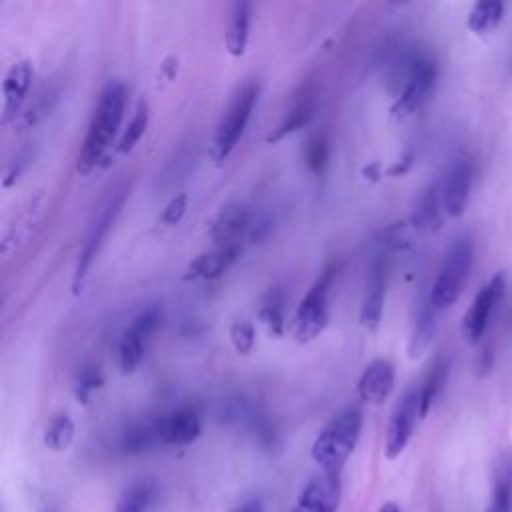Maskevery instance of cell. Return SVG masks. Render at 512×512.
<instances>
[{
  "instance_id": "6da1fadb",
  "label": "cell",
  "mask_w": 512,
  "mask_h": 512,
  "mask_svg": "<svg viewBox=\"0 0 512 512\" xmlns=\"http://www.w3.org/2000/svg\"><path fill=\"white\" fill-rule=\"evenodd\" d=\"M124 108H126L124 84L118 80L108 82L104 86V90L100 92L98 104L92 112L82 148L76 158L78 174L86 176L100 164L106 150L114 142V136L118 134V128H120V122L124 116Z\"/></svg>"
},
{
  "instance_id": "7a4b0ae2",
  "label": "cell",
  "mask_w": 512,
  "mask_h": 512,
  "mask_svg": "<svg viewBox=\"0 0 512 512\" xmlns=\"http://www.w3.org/2000/svg\"><path fill=\"white\" fill-rule=\"evenodd\" d=\"M438 66L426 52H408L392 68L390 84L396 86V100L390 108L394 120H406L416 114L434 92Z\"/></svg>"
},
{
  "instance_id": "3957f363",
  "label": "cell",
  "mask_w": 512,
  "mask_h": 512,
  "mask_svg": "<svg viewBox=\"0 0 512 512\" xmlns=\"http://www.w3.org/2000/svg\"><path fill=\"white\" fill-rule=\"evenodd\" d=\"M362 432V410L346 408L334 416L316 436L312 458L324 472L338 474L352 456Z\"/></svg>"
},
{
  "instance_id": "277c9868",
  "label": "cell",
  "mask_w": 512,
  "mask_h": 512,
  "mask_svg": "<svg viewBox=\"0 0 512 512\" xmlns=\"http://www.w3.org/2000/svg\"><path fill=\"white\" fill-rule=\"evenodd\" d=\"M472 260H474L472 238L466 234L456 236L450 242V246L442 258L436 280L428 294L438 312L450 308L460 298V294L466 286V280L470 276Z\"/></svg>"
},
{
  "instance_id": "5b68a950",
  "label": "cell",
  "mask_w": 512,
  "mask_h": 512,
  "mask_svg": "<svg viewBox=\"0 0 512 512\" xmlns=\"http://www.w3.org/2000/svg\"><path fill=\"white\" fill-rule=\"evenodd\" d=\"M256 100H258V84L254 80L244 82L232 94L212 138L210 156L214 158V162H224L232 154V150L236 148V144L240 142L246 130V124L252 116Z\"/></svg>"
},
{
  "instance_id": "8992f818",
  "label": "cell",
  "mask_w": 512,
  "mask_h": 512,
  "mask_svg": "<svg viewBox=\"0 0 512 512\" xmlns=\"http://www.w3.org/2000/svg\"><path fill=\"white\" fill-rule=\"evenodd\" d=\"M336 276L338 264L326 266L300 300L292 318V336L298 342H310L326 328L330 318V288Z\"/></svg>"
},
{
  "instance_id": "52a82bcc",
  "label": "cell",
  "mask_w": 512,
  "mask_h": 512,
  "mask_svg": "<svg viewBox=\"0 0 512 512\" xmlns=\"http://www.w3.org/2000/svg\"><path fill=\"white\" fill-rule=\"evenodd\" d=\"M162 322V310L160 306L152 304L146 306L142 312H138L132 322L126 326L118 340V366L122 374H130L138 368V364L144 358V350L152 334L158 330Z\"/></svg>"
},
{
  "instance_id": "ba28073f",
  "label": "cell",
  "mask_w": 512,
  "mask_h": 512,
  "mask_svg": "<svg viewBox=\"0 0 512 512\" xmlns=\"http://www.w3.org/2000/svg\"><path fill=\"white\" fill-rule=\"evenodd\" d=\"M418 420H422L420 392H418V388H410L394 404L390 418H388L386 442H384V454L388 460H396L406 450L408 442L414 436Z\"/></svg>"
},
{
  "instance_id": "9c48e42d",
  "label": "cell",
  "mask_w": 512,
  "mask_h": 512,
  "mask_svg": "<svg viewBox=\"0 0 512 512\" xmlns=\"http://www.w3.org/2000/svg\"><path fill=\"white\" fill-rule=\"evenodd\" d=\"M506 292L504 272H496L476 294L462 318V336L468 344H478Z\"/></svg>"
},
{
  "instance_id": "30bf717a",
  "label": "cell",
  "mask_w": 512,
  "mask_h": 512,
  "mask_svg": "<svg viewBox=\"0 0 512 512\" xmlns=\"http://www.w3.org/2000/svg\"><path fill=\"white\" fill-rule=\"evenodd\" d=\"M386 284H388V258L380 250L372 256L366 278V292L360 308V324L366 330H376L382 320L384 300H386Z\"/></svg>"
},
{
  "instance_id": "8fae6325",
  "label": "cell",
  "mask_w": 512,
  "mask_h": 512,
  "mask_svg": "<svg viewBox=\"0 0 512 512\" xmlns=\"http://www.w3.org/2000/svg\"><path fill=\"white\" fill-rule=\"evenodd\" d=\"M156 438L162 446H188L202 432V420L194 406H180L154 420Z\"/></svg>"
},
{
  "instance_id": "7c38bea8",
  "label": "cell",
  "mask_w": 512,
  "mask_h": 512,
  "mask_svg": "<svg viewBox=\"0 0 512 512\" xmlns=\"http://www.w3.org/2000/svg\"><path fill=\"white\" fill-rule=\"evenodd\" d=\"M342 498V482L334 472L312 476L298 494L294 512H336Z\"/></svg>"
},
{
  "instance_id": "4fadbf2b",
  "label": "cell",
  "mask_w": 512,
  "mask_h": 512,
  "mask_svg": "<svg viewBox=\"0 0 512 512\" xmlns=\"http://www.w3.org/2000/svg\"><path fill=\"white\" fill-rule=\"evenodd\" d=\"M472 176H474L472 162L464 156L456 158L452 162V166L448 168L446 178L440 186L442 208L448 218H460L464 214V208H466V202L470 196Z\"/></svg>"
},
{
  "instance_id": "5bb4252c",
  "label": "cell",
  "mask_w": 512,
  "mask_h": 512,
  "mask_svg": "<svg viewBox=\"0 0 512 512\" xmlns=\"http://www.w3.org/2000/svg\"><path fill=\"white\" fill-rule=\"evenodd\" d=\"M120 206H122V194L112 198L102 208V212L96 218V222L92 224V228H90V232H88V236L84 240V246L80 250V256H78V264H76V272H74V290L80 288V284H82L88 268L92 266V262H94V258H96V254H98V250H100V246H102V242H104V238H106V234H108V230H110L118 210H120Z\"/></svg>"
},
{
  "instance_id": "9a60e30c",
  "label": "cell",
  "mask_w": 512,
  "mask_h": 512,
  "mask_svg": "<svg viewBox=\"0 0 512 512\" xmlns=\"http://www.w3.org/2000/svg\"><path fill=\"white\" fill-rule=\"evenodd\" d=\"M396 370L386 358L372 360L358 378L356 396L366 404H382L394 390Z\"/></svg>"
},
{
  "instance_id": "2e32d148",
  "label": "cell",
  "mask_w": 512,
  "mask_h": 512,
  "mask_svg": "<svg viewBox=\"0 0 512 512\" xmlns=\"http://www.w3.org/2000/svg\"><path fill=\"white\" fill-rule=\"evenodd\" d=\"M240 256V246H214L200 252L186 268V280H214L222 276Z\"/></svg>"
},
{
  "instance_id": "e0dca14e",
  "label": "cell",
  "mask_w": 512,
  "mask_h": 512,
  "mask_svg": "<svg viewBox=\"0 0 512 512\" xmlns=\"http://www.w3.org/2000/svg\"><path fill=\"white\" fill-rule=\"evenodd\" d=\"M250 226V214L240 204L224 206L210 224L214 246H240V236Z\"/></svg>"
},
{
  "instance_id": "ac0fdd59",
  "label": "cell",
  "mask_w": 512,
  "mask_h": 512,
  "mask_svg": "<svg viewBox=\"0 0 512 512\" xmlns=\"http://www.w3.org/2000/svg\"><path fill=\"white\" fill-rule=\"evenodd\" d=\"M32 76H34V70L28 60H20L8 68L4 82H2L4 120H10L20 112V108L30 92Z\"/></svg>"
},
{
  "instance_id": "d6986e66",
  "label": "cell",
  "mask_w": 512,
  "mask_h": 512,
  "mask_svg": "<svg viewBox=\"0 0 512 512\" xmlns=\"http://www.w3.org/2000/svg\"><path fill=\"white\" fill-rule=\"evenodd\" d=\"M436 330H438V310L432 304L430 296H426L418 302L414 326H412V334H410V342H408V356L412 360L420 358L430 348V344L436 336Z\"/></svg>"
},
{
  "instance_id": "ffe728a7",
  "label": "cell",
  "mask_w": 512,
  "mask_h": 512,
  "mask_svg": "<svg viewBox=\"0 0 512 512\" xmlns=\"http://www.w3.org/2000/svg\"><path fill=\"white\" fill-rule=\"evenodd\" d=\"M314 116V96L310 90H304L302 94H298L288 110V114L282 118V122L266 136L268 142H278L282 138H286L292 132H298L300 128L308 126L310 120Z\"/></svg>"
},
{
  "instance_id": "44dd1931",
  "label": "cell",
  "mask_w": 512,
  "mask_h": 512,
  "mask_svg": "<svg viewBox=\"0 0 512 512\" xmlns=\"http://www.w3.org/2000/svg\"><path fill=\"white\" fill-rule=\"evenodd\" d=\"M484 512H512V456L502 454L494 466L492 492Z\"/></svg>"
},
{
  "instance_id": "7402d4cb",
  "label": "cell",
  "mask_w": 512,
  "mask_h": 512,
  "mask_svg": "<svg viewBox=\"0 0 512 512\" xmlns=\"http://www.w3.org/2000/svg\"><path fill=\"white\" fill-rule=\"evenodd\" d=\"M250 20H252V4L250 2H234L230 12L228 30L224 36L226 50L232 56H242L246 52L248 34H250Z\"/></svg>"
},
{
  "instance_id": "603a6c76",
  "label": "cell",
  "mask_w": 512,
  "mask_h": 512,
  "mask_svg": "<svg viewBox=\"0 0 512 512\" xmlns=\"http://www.w3.org/2000/svg\"><path fill=\"white\" fill-rule=\"evenodd\" d=\"M442 212L444 208H442L440 186L432 184L420 194L412 222L416 228H422V230H438L442 226Z\"/></svg>"
},
{
  "instance_id": "cb8c5ba5",
  "label": "cell",
  "mask_w": 512,
  "mask_h": 512,
  "mask_svg": "<svg viewBox=\"0 0 512 512\" xmlns=\"http://www.w3.org/2000/svg\"><path fill=\"white\" fill-rule=\"evenodd\" d=\"M156 502V484L148 478L132 482L116 502L114 512H152Z\"/></svg>"
},
{
  "instance_id": "d4e9b609",
  "label": "cell",
  "mask_w": 512,
  "mask_h": 512,
  "mask_svg": "<svg viewBox=\"0 0 512 512\" xmlns=\"http://www.w3.org/2000/svg\"><path fill=\"white\" fill-rule=\"evenodd\" d=\"M284 304H286V294L282 288H272L260 302L258 308V318L270 332V336H284L286 332V316H284Z\"/></svg>"
},
{
  "instance_id": "484cf974",
  "label": "cell",
  "mask_w": 512,
  "mask_h": 512,
  "mask_svg": "<svg viewBox=\"0 0 512 512\" xmlns=\"http://www.w3.org/2000/svg\"><path fill=\"white\" fill-rule=\"evenodd\" d=\"M504 18V4L500 0H480L476 2L466 18V26L474 34L492 32Z\"/></svg>"
},
{
  "instance_id": "4316f807",
  "label": "cell",
  "mask_w": 512,
  "mask_h": 512,
  "mask_svg": "<svg viewBox=\"0 0 512 512\" xmlns=\"http://www.w3.org/2000/svg\"><path fill=\"white\" fill-rule=\"evenodd\" d=\"M448 370H450L448 360L438 358V360L432 364L430 372L426 374L422 386L418 388V392H420V414H422V418L428 416V412H430L434 400H436L438 394L442 392V388H444V384H446V378H448Z\"/></svg>"
},
{
  "instance_id": "83f0119b",
  "label": "cell",
  "mask_w": 512,
  "mask_h": 512,
  "mask_svg": "<svg viewBox=\"0 0 512 512\" xmlns=\"http://www.w3.org/2000/svg\"><path fill=\"white\" fill-rule=\"evenodd\" d=\"M146 128H148V104H146L144 100H140L138 106H136V110H134V114H132V118H130V122H128L126 128H124L120 140L116 142L114 150H116L118 154H128L130 150H134V146H136V144L140 142V138L144 136Z\"/></svg>"
},
{
  "instance_id": "f1b7e54d",
  "label": "cell",
  "mask_w": 512,
  "mask_h": 512,
  "mask_svg": "<svg viewBox=\"0 0 512 512\" xmlns=\"http://www.w3.org/2000/svg\"><path fill=\"white\" fill-rule=\"evenodd\" d=\"M74 440V422L68 414H56L48 426H46V432H44V444L54 450V452H60V450H66Z\"/></svg>"
},
{
  "instance_id": "f546056e",
  "label": "cell",
  "mask_w": 512,
  "mask_h": 512,
  "mask_svg": "<svg viewBox=\"0 0 512 512\" xmlns=\"http://www.w3.org/2000/svg\"><path fill=\"white\" fill-rule=\"evenodd\" d=\"M304 164L312 174H320L328 164V138L322 132L312 134L304 144Z\"/></svg>"
},
{
  "instance_id": "4dcf8cb0",
  "label": "cell",
  "mask_w": 512,
  "mask_h": 512,
  "mask_svg": "<svg viewBox=\"0 0 512 512\" xmlns=\"http://www.w3.org/2000/svg\"><path fill=\"white\" fill-rule=\"evenodd\" d=\"M104 382V374L100 370V366H84L78 370L76 378H74V394L78 398V402L86 404L88 398L92 396V392H96Z\"/></svg>"
},
{
  "instance_id": "1f68e13d",
  "label": "cell",
  "mask_w": 512,
  "mask_h": 512,
  "mask_svg": "<svg viewBox=\"0 0 512 512\" xmlns=\"http://www.w3.org/2000/svg\"><path fill=\"white\" fill-rule=\"evenodd\" d=\"M230 342L238 354H250L256 342V332L250 320L238 318L230 326Z\"/></svg>"
},
{
  "instance_id": "d6a6232c",
  "label": "cell",
  "mask_w": 512,
  "mask_h": 512,
  "mask_svg": "<svg viewBox=\"0 0 512 512\" xmlns=\"http://www.w3.org/2000/svg\"><path fill=\"white\" fill-rule=\"evenodd\" d=\"M188 208V196L186 194H176L174 198H170V202L164 206L162 214H160V222L162 224H178L182 220V216L186 214Z\"/></svg>"
},
{
  "instance_id": "836d02e7",
  "label": "cell",
  "mask_w": 512,
  "mask_h": 512,
  "mask_svg": "<svg viewBox=\"0 0 512 512\" xmlns=\"http://www.w3.org/2000/svg\"><path fill=\"white\" fill-rule=\"evenodd\" d=\"M410 166H412V154H404L398 162H394L390 168H386V174L388 176H402L410 170Z\"/></svg>"
},
{
  "instance_id": "e575fe53",
  "label": "cell",
  "mask_w": 512,
  "mask_h": 512,
  "mask_svg": "<svg viewBox=\"0 0 512 512\" xmlns=\"http://www.w3.org/2000/svg\"><path fill=\"white\" fill-rule=\"evenodd\" d=\"M228 512H262V504L258 500H248V502H242V504L234 506Z\"/></svg>"
},
{
  "instance_id": "d590c367",
  "label": "cell",
  "mask_w": 512,
  "mask_h": 512,
  "mask_svg": "<svg viewBox=\"0 0 512 512\" xmlns=\"http://www.w3.org/2000/svg\"><path fill=\"white\" fill-rule=\"evenodd\" d=\"M362 174H364V178L366 180H378V176H382V172H380V164L378 162H374V164H370V166H366L364 170H362Z\"/></svg>"
},
{
  "instance_id": "8d00e7d4",
  "label": "cell",
  "mask_w": 512,
  "mask_h": 512,
  "mask_svg": "<svg viewBox=\"0 0 512 512\" xmlns=\"http://www.w3.org/2000/svg\"><path fill=\"white\" fill-rule=\"evenodd\" d=\"M378 512H400V506L396 502H384Z\"/></svg>"
},
{
  "instance_id": "74e56055",
  "label": "cell",
  "mask_w": 512,
  "mask_h": 512,
  "mask_svg": "<svg viewBox=\"0 0 512 512\" xmlns=\"http://www.w3.org/2000/svg\"><path fill=\"white\" fill-rule=\"evenodd\" d=\"M48 512H52V510H48Z\"/></svg>"
}]
</instances>
